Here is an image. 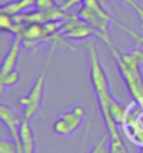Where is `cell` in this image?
Returning <instances> with one entry per match:
<instances>
[{
  "instance_id": "17",
  "label": "cell",
  "mask_w": 143,
  "mask_h": 153,
  "mask_svg": "<svg viewBox=\"0 0 143 153\" xmlns=\"http://www.w3.org/2000/svg\"><path fill=\"white\" fill-rule=\"evenodd\" d=\"M37 9L39 10H52L58 7V4L55 3V0H37Z\"/></svg>"
},
{
  "instance_id": "5",
  "label": "cell",
  "mask_w": 143,
  "mask_h": 153,
  "mask_svg": "<svg viewBox=\"0 0 143 153\" xmlns=\"http://www.w3.org/2000/svg\"><path fill=\"white\" fill-rule=\"evenodd\" d=\"M87 49H88V70H90V83H91L93 91L94 94L98 93H108L111 91L110 88V79L108 74L101 65L100 55H98V49L96 42L90 39L87 42Z\"/></svg>"
},
{
  "instance_id": "10",
  "label": "cell",
  "mask_w": 143,
  "mask_h": 153,
  "mask_svg": "<svg viewBox=\"0 0 143 153\" xmlns=\"http://www.w3.org/2000/svg\"><path fill=\"white\" fill-rule=\"evenodd\" d=\"M34 6H37V0H11L3 3L0 10L1 13L10 14V16H19Z\"/></svg>"
},
{
  "instance_id": "19",
  "label": "cell",
  "mask_w": 143,
  "mask_h": 153,
  "mask_svg": "<svg viewBox=\"0 0 143 153\" xmlns=\"http://www.w3.org/2000/svg\"><path fill=\"white\" fill-rule=\"evenodd\" d=\"M132 38L138 42L139 45H143V35H140V34H138V33H135L133 35H132Z\"/></svg>"
},
{
  "instance_id": "18",
  "label": "cell",
  "mask_w": 143,
  "mask_h": 153,
  "mask_svg": "<svg viewBox=\"0 0 143 153\" xmlns=\"http://www.w3.org/2000/svg\"><path fill=\"white\" fill-rule=\"evenodd\" d=\"M83 1H84V0H66L65 4H62V9L67 11V10L73 9L76 4H83Z\"/></svg>"
},
{
  "instance_id": "15",
  "label": "cell",
  "mask_w": 143,
  "mask_h": 153,
  "mask_svg": "<svg viewBox=\"0 0 143 153\" xmlns=\"http://www.w3.org/2000/svg\"><path fill=\"white\" fill-rule=\"evenodd\" d=\"M110 153H129V152H128V149L125 146L122 138H119V139H111L110 138Z\"/></svg>"
},
{
  "instance_id": "7",
  "label": "cell",
  "mask_w": 143,
  "mask_h": 153,
  "mask_svg": "<svg viewBox=\"0 0 143 153\" xmlns=\"http://www.w3.org/2000/svg\"><path fill=\"white\" fill-rule=\"evenodd\" d=\"M21 48H24V42L21 35H14L13 42L10 45L9 51L4 55L1 60V66H0V76H4L7 73H11L14 70H17V62H19V56L21 52Z\"/></svg>"
},
{
  "instance_id": "9",
  "label": "cell",
  "mask_w": 143,
  "mask_h": 153,
  "mask_svg": "<svg viewBox=\"0 0 143 153\" xmlns=\"http://www.w3.org/2000/svg\"><path fill=\"white\" fill-rule=\"evenodd\" d=\"M20 140H21V153H35V135L30 120L23 118L20 126Z\"/></svg>"
},
{
  "instance_id": "8",
  "label": "cell",
  "mask_w": 143,
  "mask_h": 153,
  "mask_svg": "<svg viewBox=\"0 0 143 153\" xmlns=\"http://www.w3.org/2000/svg\"><path fill=\"white\" fill-rule=\"evenodd\" d=\"M0 118L3 121V124L7 126L9 132L11 134L13 139L17 142L21 152V140H20V126L23 122V117H19L16 112L11 110V107H9L7 104L1 102L0 104Z\"/></svg>"
},
{
  "instance_id": "1",
  "label": "cell",
  "mask_w": 143,
  "mask_h": 153,
  "mask_svg": "<svg viewBox=\"0 0 143 153\" xmlns=\"http://www.w3.org/2000/svg\"><path fill=\"white\" fill-rule=\"evenodd\" d=\"M52 45L48 51V55H46V59L44 62V66H42L41 72L38 74L37 77L34 79L33 84L30 90L27 91L25 96L19 100L20 105H21V110H23V118L25 120L33 121V118L38 114V111L41 110L42 102H44V96H45V84H46V77H48V72H49V66H51V59L52 55H53V51L59 45H63V47H69L72 48V45L66 44L65 38L60 37L58 38L56 41L51 42Z\"/></svg>"
},
{
  "instance_id": "6",
  "label": "cell",
  "mask_w": 143,
  "mask_h": 153,
  "mask_svg": "<svg viewBox=\"0 0 143 153\" xmlns=\"http://www.w3.org/2000/svg\"><path fill=\"white\" fill-rule=\"evenodd\" d=\"M86 111L82 105H74L69 110L63 111L59 115V118L53 122V132L58 136L67 138L74 132H77L84 122Z\"/></svg>"
},
{
  "instance_id": "4",
  "label": "cell",
  "mask_w": 143,
  "mask_h": 153,
  "mask_svg": "<svg viewBox=\"0 0 143 153\" xmlns=\"http://www.w3.org/2000/svg\"><path fill=\"white\" fill-rule=\"evenodd\" d=\"M119 128L122 135L132 143L143 148V107L139 102L132 101L126 105V112Z\"/></svg>"
},
{
  "instance_id": "13",
  "label": "cell",
  "mask_w": 143,
  "mask_h": 153,
  "mask_svg": "<svg viewBox=\"0 0 143 153\" xmlns=\"http://www.w3.org/2000/svg\"><path fill=\"white\" fill-rule=\"evenodd\" d=\"M0 153H21L17 142L14 139H3L0 140Z\"/></svg>"
},
{
  "instance_id": "12",
  "label": "cell",
  "mask_w": 143,
  "mask_h": 153,
  "mask_svg": "<svg viewBox=\"0 0 143 153\" xmlns=\"http://www.w3.org/2000/svg\"><path fill=\"white\" fill-rule=\"evenodd\" d=\"M20 82V72L19 70H14L11 73H7L4 76H0V90L4 91L6 87H11Z\"/></svg>"
},
{
  "instance_id": "20",
  "label": "cell",
  "mask_w": 143,
  "mask_h": 153,
  "mask_svg": "<svg viewBox=\"0 0 143 153\" xmlns=\"http://www.w3.org/2000/svg\"><path fill=\"white\" fill-rule=\"evenodd\" d=\"M139 153H143V148H140V152H139Z\"/></svg>"
},
{
  "instance_id": "3",
  "label": "cell",
  "mask_w": 143,
  "mask_h": 153,
  "mask_svg": "<svg viewBox=\"0 0 143 153\" xmlns=\"http://www.w3.org/2000/svg\"><path fill=\"white\" fill-rule=\"evenodd\" d=\"M111 55L115 59V65L118 69L121 79L125 83L130 97L133 101L142 102L143 101V72L142 66L128 53L122 52L112 44L111 47H107Z\"/></svg>"
},
{
  "instance_id": "16",
  "label": "cell",
  "mask_w": 143,
  "mask_h": 153,
  "mask_svg": "<svg viewBox=\"0 0 143 153\" xmlns=\"http://www.w3.org/2000/svg\"><path fill=\"white\" fill-rule=\"evenodd\" d=\"M128 53H129V55L132 56L136 62H138L139 65L143 68V49H142V48L135 47V48H132L130 51H128Z\"/></svg>"
},
{
  "instance_id": "2",
  "label": "cell",
  "mask_w": 143,
  "mask_h": 153,
  "mask_svg": "<svg viewBox=\"0 0 143 153\" xmlns=\"http://www.w3.org/2000/svg\"><path fill=\"white\" fill-rule=\"evenodd\" d=\"M77 17L80 20L86 21L88 25H91V27L100 34L98 39H101V42L105 47H108V45L112 44L110 39V27L111 25L118 27L121 31H124V33L128 34V35H132V33H133V30L125 27L119 21H116V20L102 7L100 0H84L82 7H80V10H79Z\"/></svg>"
},
{
  "instance_id": "11",
  "label": "cell",
  "mask_w": 143,
  "mask_h": 153,
  "mask_svg": "<svg viewBox=\"0 0 143 153\" xmlns=\"http://www.w3.org/2000/svg\"><path fill=\"white\" fill-rule=\"evenodd\" d=\"M21 27H23V23L17 21L14 16H10V14L6 13L0 14V30L3 33H9L13 37L14 35H20Z\"/></svg>"
},
{
  "instance_id": "14",
  "label": "cell",
  "mask_w": 143,
  "mask_h": 153,
  "mask_svg": "<svg viewBox=\"0 0 143 153\" xmlns=\"http://www.w3.org/2000/svg\"><path fill=\"white\" fill-rule=\"evenodd\" d=\"M122 4H126L132 11H135V14L138 16L139 23H140V27L143 28V7L139 4L138 0H118Z\"/></svg>"
}]
</instances>
